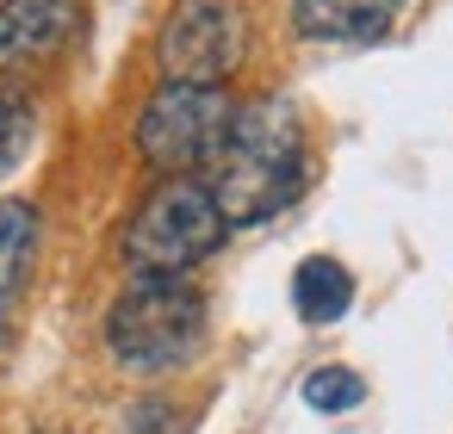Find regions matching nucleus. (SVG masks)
Wrapping results in <instances>:
<instances>
[{"label": "nucleus", "instance_id": "7ed1b4c3", "mask_svg": "<svg viewBox=\"0 0 453 434\" xmlns=\"http://www.w3.org/2000/svg\"><path fill=\"white\" fill-rule=\"evenodd\" d=\"M224 217L211 205V187L199 180H168L156 187L137 217L125 224V261L137 267V279H180L187 267H199L205 255L224 248Z\"/></svg>", "mask_w": 453, "mask_h": 434}, {"label": "nucleus", "instance_id": "1a4fd4ad", "mask_svg": "<svg viewBox=\"0 0 453 434\" xmlns=\"http://www.w3.org/2000/svg\"><path fill=\"white\" fill-rule=\"evenodd\" d=\"M292 304H298L304 323H335V316H348V304H354V273H348L342 261H329V255H311V261L292 273Z\"/></svg>", "mask_w": 453, "mask_h": 434}, {"label": "nucleus", "instance_id": "9b49d317", "mask_svg": "<svg viewBox=\"0 0 453 434\" xmlns=\"http://www.w3.org/2000/svg\"><path fill=\"white\" fill-rule=\"evenodd\" d=\"M32 131H38L32 106H26L19 94H0V180H7V174L26 162V149H32Z\"/></svg>", "mask_w": 453, "mask_h": 434}, {"label": "nucleus", "instance_id": "ddd939ff", "mask_svg": "<svg viewBox=\"0 0 453 434\" xmlns=\"http://www.w3.org/2000/svg\"><path fill=\"white\" fill-rule=\"evenodd\" d=\"M391 7H397V0H391Z\"/></svg>", "mask_w": 453, "mask_h": 434}, {"label": "nucleus", "instance_id": "f03ea898", "mask_svg": "<svg viewBox=\"0 0 453 434\" xmlns=\"http://www.w3.org/2000/svg\"><path fill=\"white\" fill-rule=\"evenodd\" d=\"M106 347L131 372L187 366L205 347V298L187 279H137L106 316Z\"/></svg>", "mask_w": 453, "mask_h": 434}, {"label": "nucleus", "instance_id": "20e7f679", "mask_svg": "<svg viewBox=\"0 0 453 434\" xmlns=\"http://www.w3.org/2000/svg\"><path fill=\"white\" fill-rule=\"evenodd\" d=\"M236 125V106L224 88H180L168 81L143 118H137V149L150 168L174 174V180H193V168H211L224 156V137Z\"/></svg>", "mask_w": 453, "mask_h": 434}, {"label": "nucleus", "instance_id": "9d476101", "mask_svg": "<svg viewBox=\"0 0 453 434\" xmlns=\"http://www.w3.org/2000/svg\"><path fill=\"white\" fill-rule=\"evenodd\" d=\"M360 397H366V385H360L354 366H317V372L304 378V403H311L317 415H342V409H354Z\"/></svg>", "mask_w": 453, "mask_h": 434}, {"label": "nucleus", "instance_id": "f257e3e1", "mask_svg": "<svg viewBox=\"0 0 453 434\" xmlns=\"http://www.w3.org/2000/svg\"><path fill=\"white\" fill-rule=\"evenodd\" d=\"M304 193V125L292 100H255L236 112L224 156L211 162V205L224 224H267Z\"/></svg>", "mask_w": 453, "mask_h": 434}, {"label": "nucleus", "instance_id": "39448f33", "mask_svg": "<svg viewBox=\"0 0 453 434\" xmlns=\"http://www.w3.org/2000/svg\"><path fill=\"white\" fill-rule=\"evenodd\" d=\"M242 44L249 26L236 0H180L156 38V57L162 75L180 88H224V75L242 63Z\"/></svg>", "mask_w": 453, "mask_h": 434}, {"label": "nucleus", "instance_id": "423d86ee", "mask_svg": "<svg viewBox=\"0 0 453 434\" xmlns=\"http://www.w3.org/2000/svg\"><path fill=\"white\" fill-rule=\"evenodd\" d=\"M69 32H75L69 0H7L0 7V69H26L50 50H63Z\"/></svg>", "mask_w": 453, "mask_h": 434}, {"label": "nucleus", "instance_id": "0eeeda50", "mask_svg": "<svg viewBox=\"0 0 453 434\" xmlns=\"http://www.w3.org/2000/svg\"><path fill=\"white\" fill-rule=\"evenodd\" d=\"M292 26L317 44H379L391 32V0H292Z\"/></svg>", "mask_w": 453, "mask_h": 434}, {"label": "nucleus", "instance_id": "f8f14e48", "mask_svg": "<svg viewBox=\"0 0 453 434\" xmlns=\"http://www.w3.org/2000/svg\"><path fill=\"white\" fill-rule=\"evenodd\" d=\"M119 434H193V415L174 409L168 397H137L119 422Z\"/></svg>", "mask_w": 453, "mask_h": 434}, {"label": "nucleus", "instance_id": "6e6552de", "mask_svg": "<svg viewBox=\"0 0 453 434\" xmlns=\"http://www.w3.org/2000/svg\"><path fill=\"white\" fill-rule=\"evenodd\" d=\"M32 261H38V211L32 199H0V335L19 316V298L32 286Z\"/></svg>", "mask_w": 453, "mask_h": 434}]
</instances>
